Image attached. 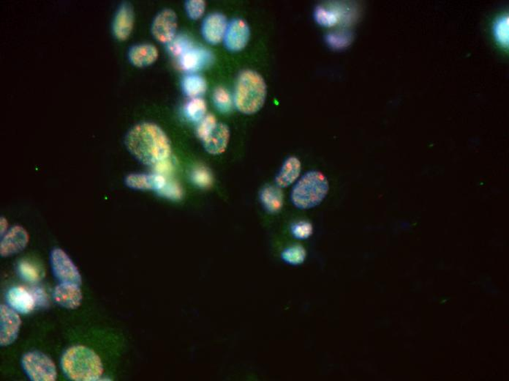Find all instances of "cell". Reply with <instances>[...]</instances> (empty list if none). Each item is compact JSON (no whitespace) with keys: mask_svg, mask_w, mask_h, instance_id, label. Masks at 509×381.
Returning a JSON list of instances; mask_svg holds the SVG:
<instances>
[{"mask_svg":"<svg viewBox=\"0 0 509 381\" xmlns=\"http://www.w3.org/2000/svg\"><path fill=\"white\" fill-rule=\"evenodd\" d=\"M129 152L141 163L153 166L169 159L171 142L163 130L152 123H141L132 127L126 137Z\"/></svg>","mask_w":509,"mask_h":381,"instance_id":"cell-1","label":"cell"},{"mask_svg":"<svg viewBox=\"0 0 509 381\" xmlns=\"http://www.w3.org/2000/svg\"><path fill=\"white\" fill-rule=\"evenodd\" d=\"M268 97V86L263 77L253 70H242L235 86L234 101L241 114L251 115L259 112Z\"/></svg>","mask_w":509,"mask_h":381,"instance_id":"cell-2","label":"cell"},{"mask_svg":"<svg viewBox=\"0 0 509 381\" xmlns=\"http://www.w3.org/2000/svg\"><path fill=\"white\" fill-rule=\"evenodd\" d=\"M61 365L65 375L74 381H96L103 375V364L93 350L75 345L63 355Z\"/></svg>","mask_w":509,"mask_h":381,"instance_id":"cell-3","label":"cell"},{"mask_svg":"<svg viewBox=\"0 0 509 381\" xmlns=\"http://www.w3.org/2000/svg\"><path fill=\"white\" fill-rule=\"evenodd\" d=\"M330 183L320 171L312 170L299 177L295 183L290 199L300 210H309L321 205L329 194Z\"/></svg>","mask_w":509,"mask_h":381,"instance_id":"cell-4","label":"cell"},{"mask_svg":"<svg viewBox=\"0 0 509 381\" xmlns=\"http://www.w3.org/2000/svg\"><path fill=\"white\" fill-rule=\"evenodd\" d=\"M24 372L33 381H54L57 378L55 364L46 354L40 351H30L21 359Z\"/></svg>","mask_w":509,"mask_h":381,"instance_id":"cell-5","label":"cell"},{"mask_svg":"<svg viewBox=\"0 0 509 381\" xmlns=\"http://www.w3.org/2000/svg\"><path fill=\"white\" fill-rule=\"evenodd\" d=\"M54 276L61 283H82L80 272L74 262L61 248H54L50 255Z\"/></svg>","mask_w":509,"mask_h":381,"instance_id":"cell-6","label":"cell"},{"mask_svg":"<svg viewBox=\"0 0 509 381\" xmlns=\"http://www.w3.org/2000/svg\"><path fill=\"white\" fill-rule=\"evenodd\" d=\"M177 28L176 12L172 9H164L154 17L151 32L157 41L168 45L177 37Z\"/></svg>","mask_w":509,"mask_h":381,"instance_id":"cell-7","label":"cell"},{"mask_svg":"<svg viewBox=\"0 0 509 381\" xmlns=\"http://www.w3.org/2000/svg\"><path fill=\"white\" fill-rule=\"evenodd\" d=\"M251 31L248 22L237 18L228 22L223 43L226 50L232 52L244 50L250 39Z\"/></svg>","mask_w":509,"mask_h":381,"instance_id":"cell-8","label":"cell"},{"mask_svg":"<svg viewBox=\"0 0 509 381\" xmlns=\"http://www.w3.org/2000/svg\"><path fill=\"white\" fill-rule=\"evenodd\" d=\"M178 59L181 68L189 74H197V71L210 66L214 61V56L211 51L196 46Z\"/></svg>","mask_w":509,"mask_h":381,"instance_id":"cell-9","label":"cell"},{"mask_svg":"<svg viewBox=\"0 0 509 381\" xmlns=\"http://www.w3.org/2000/svg\"><path fill=\"white\" fill-rule=\"evenodd\" d=\"M0 344L8 346L18 338L21 320L14 309L2 304L0 306Z\"/></svg>","mask_w":509,"mask_h":381,"instance_id":"cell-10","label":"cell"},{"mask_svg":"<svg viewBox=\"0 0 509 381\" xmlns=\"http://www.w3.org/2000/svg\"><path fill=\"white\" fill-rule=\"evenodd\" d=\"M228 26V19L225 15L221 13L211 14L202 22V37L210 44H219L224 40Z\"/></svg>","mask_w":509,"mask_h":381,"instance_id":"cell-11","label":"cell"},{"mask_svg":"<svg viewBox=\"0 0 509 381\" xmlns=\"http://www.w3.org/2000/svg\"><path fill=\"white\" fill-rule=\"evenodd\" d=\"M29 240L27 231L21 226H14L4 235L0 244V254L3 257L16 255L26 248Z\"/></svg>","mask_w":509,"mask_h":381,"instance_id":"cell-12","label":"cell"},{"mask_svg":"<svg viewBox=\"0 0 509 381\" xmlns=\"http://www.w3.org/2000/svg\"><path fill=\"white\" fill-rule=\"evenodd\" d=\"M135 15L132 6L129 3L120 6L113 21V33L115 38L120 41L129 39L134 27Z\"/></svg>","mask_w":509,"mask_h":381,"instance_id":"cell-13","label":"cell"},{"mask_svg":"<svg viewBox=\"0 0 509 381\" xmlns=\"http://www.w3.org/2000/svg\"><path fill=\"white\" fill-rule=\"evenodd\" d=\"M54 300L59 306L75 309L81 306L83 295L79 284L61 283L54 289Z\"/></svg>","mask_w":509,"mask_h":381,"instance_id":"cell-14","label":"cell"},{"mask_svg":"<svg viewBox=\"0 0 509 381\" xmlns=\"http://www.w3.org/2000/svg\"><path fill=\"white\" fill-rule=\"evenodd\" d=\"M157 48L151 43L132 46L128 52L130 63L137 68H146L154 64L159 59Z\"/></svg>","mask_w":509,"mask_h":381,"instance_id":"cell-15","label":"cell"},{"mask_svg":"<svg viewBox=\"0 0 509 381\" xmlns=\"http://www.w3.org/2000/svg\"><path fill=\"white\" fill-rule=\"evenodd\" d=\"M168 177L152 173V174H131L126 178V184L131 188L152 190L157 193L166 185Z\"/></svg>","mask_w":509,"mask_h":381,"instance_id":"cell-16","label":"cell"},{"mask_svg":"<svg viewBox=\"0 0 509 381\" xmlns=\"http://www.w3.org/2000/svg\"><path fill=\"white\" fill-rule=\"evenodd\" d=\"M7 302L10 307L23 315L32 312L36 305L33 293L22 287L11 289L7 294Z\"/></svg>","mask_w":509,"mask_h":381,"instance_id":"cell-17","label":"cell"},{"mask_svg":"<svg viewBox=\"0 0 509 381\" xmlns=\"http://www.w3.org/2000/svg\"><path fill=\"white\" fill-rule=\"evenodd\" d=\"M301 173L300 159L295 156L287 158L275 177L276 186L284 188L295 184L299 179Z\"/></svg>","mask_w":509,"mask_h":381,"instance_id":"cell-18","label":"cell"},{"mask_svg":"<svg viewBox=\"0 0 509 381\" xmlns=\"http://www.w3.org/2000/svg\"><path fill=\"white\" fill-rule=\"evenodd\" d=\"M230 135L231 134L228 126L225 124L218 123L213 133L202 142L204 149L212 155L223 153L228 148Z\"/></svg>","mask_w":509,"mask_h":381,"instance_id":"cell-19","label":"cell"},{"mask_svg":"<svg viewBox=\"0 0 509 381\" xmlns=\"http://www.w3.org/2000/svg\"><path fill=\"white\" fill-rule=\"evenodd\" d=\"M260 200L264 209L272 214L280 212L284 205V194L277 186H264L260 193Z\"/></svg>","mask_w":509,"mask_h":381,"instance_id":"cell-20","label":"cell"},{"mask_svg":"<svg viewBox=\"0 0 509 381\" xmlns=\"http://www.w3.org/2000/svg\"><path fill=\"white\" fill-rule=\"evenodd\" d=\"M181 89L190 99L199 98L208 90L207 81L198 74H188L181 82Z\"/></svg>","mask_w":509,"mask_h":381,"instance_id":"cell-21","label":"cell"},{"mask_svg":"<svg viewBox=\"0 0 509 381\" xmlns=\"http://www.w3.org/2000/svg\"><path fill=\"white\" fill-rule=\"evenodd\" d=\"M207 103L201 97L190 99L184 106V114L189 121L199 123L207 115Z\"/></svg>","mask_w":509,"mask_h":381,"instance_id":"cell-22","label":"cell"},{"mask_svg":"<svg viewBox=\"0 0 509 381\" xmlns=\"http://www.w3.org/2000/svg\"><path fill=\"white\" fill-rule=\"evenodd\" d=\"M308 253L306 248L300 244H293L284 248L281 259L286 264L299 266L305 263Z\"/></svg>","mask_w":509,"mask_h":381,"instance_id":"cell-23","label":"cell"},{"mask_svg":"<svg viewBox=\"0 0 509 381\" xmlns=\"http://www.w3.org/2000/svg\"><path fill=\"white\" fill-rule=\"evenodd\" d=\"M314 17L320 26L330 28L338 25L341 15L335 9L319 6L315 10Z\"/></svg>","mask_w":509,"mask_h":381,"instance_id":"cell-24","label":"cell"},{"mask_svg":"<svg viewBox=\"0 0 509 381\" xmlns=\"http://www.w3.org/2000/svg\"><path fill=\"white\" fill-rule=\"evenodd\" d=\"M212 100L217 110L221 113H229L234 106L232 94L223 87H218L214 90Z\"/></svg>","mask_w":509,"mask_h":381,"instance_id":"cell-25","label":"cell"},{"mask_svg":"<svg viewBox=\"0 0 509 381\" xmlns=\"http://www.w3.org/2000/svg\"><path fill=\"white\" fill-rule=\"evenodd\" d=\"M290 233L295 240L306 241L313 235V225L307 220L297 221L290 225Z\"/></svg>","mask_w":509,"mask_h":381,"instance_id":"cell-26","label":"cell"},{"mask_svg":"<svg viewBox=\"0 0 509 381\" xmlns=\"http://www.w3.org/2000/svg\"><path fill=\"white\" fill-rule=\"evenodd\" d=\"M192 182L201 188L210 187L213 183L212 173L203 166H198L191 173Z\"/></svg>","mask_w":509,"mask_h":381,"instance_id":"cell-27","label":"cell"},{"mask_svg":"<svg viewBox=\"0 0 509 381\" xmlns=\"http://www.w3.org/2000/svg\"><path fill=\"white\" fill-rule=\"evenodd\" d=\"M194 46L192 41L186 35H179L168 44V50L173 56L179 58Z\"/></svg>","mask_w":509,"mask_h":381,"instance_id":"cell-28","label":"cell"},{"mask_svg":"<svg viewBox=\"0 0 509 381\" xmlns=\"http://www.w3.org/2000/svg\"><path fill=\"white\" fill-rule=\"evenodd\" d=\"M218 123L216 117L212 114L206 115L202 120L198 123L197 128V136L201 141H204L213 133Z\"/></svg>","mask_w":509,"mask_h":381,"instance_id":"cell-29","label":"cell"},{"mask_svg":"<svg viewBox=\"0 0 509 381\" xmlns=\"http://www.w3.org/2000/svg\"><path fill=\"white\" fill-rule=\"evenodd\" d=\"M20 277L29 282H36L40 279V273L37 267L28 261L22 260L18 266Z\"/></svg>","mask_w":509,"mask_h":381,"instance_id":"cell-30","label":"cell"},{"mask_svg":"<svg viewBox=\"0 0 509 381\" xmlns=\"http://www.w3.org/2000/svg\"><path fill=\"white\" fill-rule=\"evenodd\" d=\"M206 6L207 4L203 0H189L185 4L186 14L193 21L199 20L203 16Z\"/></svg>","mask_w":509,"mask_h":381,"instance_id":"cell-31","label":"cell"},{"mask_svg":"<svg viewBox=\"0 0 509 381\" xmlns=\"http://www.w3.org/2000/svg\"><path fill=\"white\" fill-rule=\"evenodd\" d=\"M157 194L169 199L179 200L183 197V192L178 183L168 179L166 185Z\"/></svg>","mask_w":509,"mask_h":381,"instance_id":"cell-32","label":"cell"},{"mask_svg":"<svg viewBox=\"0 0 509 381\" xmlns=\"http://www.w3.org/2000/svg\"><path fill=\"white\" fill-rule=\"evenodd\" d=\"M496 39L501 45L506 47L508 44V18L503 17L497 21L495 26Z\"/></svg>","mask_w":509,"mask_h":381,"instance_id":"cell-33","label":"cell"},{"mask_svg":"<svg viewBox=\"0 0 509 381\" xmlns=\"http://www.w3.org/2000/svg\"><path fill=\"white\" fill-rule=\"evenodd\" d=\"M326 41L333 49H343L349 45L350 38L346 34L330 33L327 35Z\"/></svg>","mask_w":509,"mask_h":381,"instance_id":"cell-34","label":"cell"},{"mask_svg":"<svg viewBox=\"0 0 509 381\" xmlns=\"http://www.w3.org/2000/svg\"><path fill=\"white\" fill-rule=\"evenodd\" d=\"M152 168L153 173L168 177L174 170V164L169 158L156 164L152 166Z\"/></svg>","mask_w":509,"mask_h":381,"instance_id":"cell-35","label":"cell"},{"mask_svg":"<svg viewBox=\"0 0 509 381\" xmlns=\"http://www.w3.org/2000/svg\"><path fill=\"white\" fill-rule=\"evenodd\" d=\"M1 235L7 233L8 228V222L5 218H1Z\"/></svg>","mask_w":509,"mask_h":381,"instance_id":"cell-36","label":"cell"}]
</instances>
